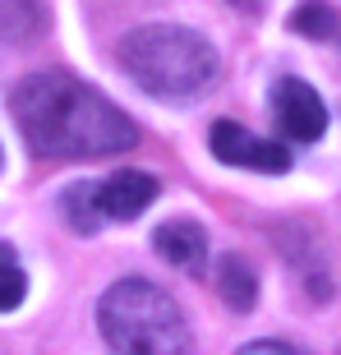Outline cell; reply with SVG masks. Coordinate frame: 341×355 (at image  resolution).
Wrapping results in <instances>:
<instances>
[{"label":"cell","instance_id":"cell-1","mask_svg":"<svg viewBox=\"0 0 341 355\" xmlns=\"http://www.w3.org/2000/svg\"><path fill=\"white\" fill-rule=\"evenodd\" d=\"M10 116L24 134L28 153H37V157L88 162L130 153L139 144V125L116 102H106L97 88L60 69H42V74L14 83Z\"/></svg>","mask_w":341,"mask_h":355},{"label":"cell","instance_id":"cell-2","mask_svg":"<svg viewBox=\"0 0 341 355\" xmlns=\"http://www.w3.org/2000/svg\"><path fill=\"white\" fill-rule=\"evenodd\" d=\"M120 65L134 83L161 102H194L222 74L217 46L180 24H148L120 42Z\"/></svg>","mask_w":341,"mask_h":355},{"label":"cell","instance_id":"cell-3","mask_svg":"<svg viewBox=\"0 0 341 355\" xmlns=\"http://www.w3.org/2000/svg\"><path fill=\"white\" fill-rule=\"evenodd\" d=\"M97 328L111 351L130 355H175L194 346L180 304L143 277H125L116 286H106L102 304H97Z\"/></svg>","mask_w":341,"mask_h":355},{"label":"cell","instance_id":"cell-4","mask_svg":"<svg viewBox=\"0 0 341 355\" xmlns=\"http://www.w3.org/2000/svg\"><path fill=\"white\" fill-rule=\"evenodd\" d=\"M208 148L212 157L226 162V166H240V171H259V175H286L290 171V153L272 139H259L236 120H217L208 130Z\"/></svg>","mask_w":341,"mask_h":355},{"label":"cell","instance_id":"cell-5","mask_svg":"<svg viewBox=\"0 0 341 355\" xmlns=\"http://www.w3.org/2000/svg\"><path fill=\"white\" fill-rule=\"evenodd\" d=\"M272 120L277 130L295 144H318L328 134V106L304 79H277L272 83Z\"/></svg>","mask_w":341,"mask_h":355},{"label":"cell","instance_id":"cell-6","mask_svg":"<svg viewBox=\"0 0 341 355\" xmlns=\"http://www.w3.org/2000/svg\"><path fill=\"white\" fill-rule=\"evenodd\" d=\"M161 194L157 175L148 171H134V166H125V171L106 175V180L92 184V198H97V212H102V222H134V217H143L148 203Z\"/></svg>","mask_w":341,"mask_h":355},{"label":"cell","instance_id":"cell-7","mask_svg":"<svg viewBox=\"0 0 341 355\" xmlns=\"http://www.w3.org/2000/svg\"><path fill=\"white\" fill-rule=\"evenodd\" d=\"M152 250H157L170 268L198 277L203 263H208V231L198 222H189V217H170V222H161L157 231H152Z\"/></svg>","mask_w":341,"mask_h":355},{"label":"cell","instance_id":"cell-8","mask_svg":"<svg viewBox=\"0 0 341 355\" xmlns=\"http://www.w3.org/2000/svg\"><path fill=\"white\" fill-rule=\"evenodd\" d=\"M217 295L226 300V309L250 314L254 300H259V277H254V263H250V259L226 254L222 263H217Z\"/></svg>","mask_w":341,"mask_h":355},{"label":"cell","instance_id":"cell-9","mask_svg":"<svg viewBox=\"0 0 341 355\" xmlns=\"http://www.w3.org/2000/svg\"><path fill=\"white\" fill-rule=\"evenodd\" d=\"M92 184L97 180H74L60 194V212H65V222L79 231V236H97L102 231V212H97V198H92Z\"/></svg>","mask_w":341,"mask_h":355},{"label":"cell","instance_id":"cell-10","mask_svg":"<svg viewBox=\"0 0 341 355\" xmlns=\"http://www.w3.org/2000/svg\"><path fill=\"white\" fill-rule=\"evenodd\" d=\"M46 28V19H42V5L37 0H0V37L5 42H33Z\"/></svg>","mask_w":341,"mask_h":355},{"label":"cell","instance_id":"cell-11","mask_svg":"<svg viewBox=\"0 0 341 355\" xmlns=\"http://www.w3.org/2000/svg\"><path fill=\"white\" fill-rule=\"evenodd\" d=\"M290 33H300V37H314V42H332L341 33V14L323 0H309L300 10L290 14Z\"/></svg>","mask_w":341,"mask_h":355},{"label":"cell","instance_id":"cell-12","mask_svg":"<svg viewBox=\"0 0 341 355\" xmlns=\"http://www.w3.org/2000/svg\"><path fill=\"white\" fill-rule=\"evenodd\" d=\"M24 295H28V272H24V263H19V254L0 240V314L19 309Z\"/></svg>","mask_w":341,"mask_h":355},{"label":"cell","instance_id":"cell-13","mask_svg":"<svg viewBox=\"0 0 341 355\" xmlns=\"http://www.w3.org/2000/svg\"><path fill=\"white\" fill-rule=\"evenodd\" d=\"M263 351L268 355H286V351H295V346H286V342H250L245 346V355H263Z\"/></svg>","mask_w":341,"mask_h":355}]
</instances>
